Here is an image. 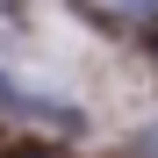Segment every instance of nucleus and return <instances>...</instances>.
Listing matches in <instances>:
<instances>
[{"label":"nucleus","mask_w":158,"mask_h":158,"mask_svg":"<svg viewBox=\"0 0 158 158\" xmlns=\"http://www.w3.org/2000/svg\"><path fill=\"white\" fill-rule=\"evenodd\" d=\"M101 7H122V15H144L151 0H101Z\"/></svg>","instance_id":"f257e3e1"}]
</instances>
